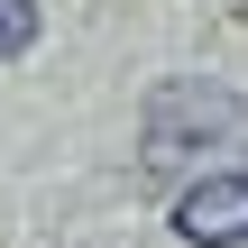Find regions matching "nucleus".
<instances>
[{"instance_id": "1", "label": "nucleus", "mask_w": 248, "mask_h": 248, "mask_svg": "<svg viewBox=\"0 0 248 248\" xmlns=\"http://www.w3.org/2000/svg\"><path fill=\"white\" fill-rule=\"evenodd\" d=\"M248 156V92L212 83V74H175L147 92L138 110V166L166 175H230Z\"/></svg>"}, {"instance_id": "2", "label": "nucleus", "mask_w": 248, "mask_h": 248, "mask_svg": "<svg viewBox=\"0 0 248 248\" xmlns=\"http://www.w3.org/2000/svg\"><path fill=\"white\" fill-rule=\"evenodd\" d=\"M175 230H184L193 248H239V239H248V166L193 175V184L175 193Z\"/></svg>"}, {"instance_id": "3", "label": "nucleus", "mask_w": 248, "mask_h": 248, "mask_svg": "<svg viewBox=\"0 0 248 248\" xmlns=\"http://www.w3.org/2000/svg\"><path fill=\"white\" fill-rule=\"evenodd\" d=\"M37 28H46V18H37V0H0V64H9V55H28V46H37Z\"/></svg>"}]
</instances>
